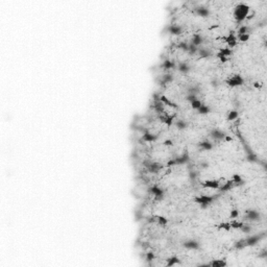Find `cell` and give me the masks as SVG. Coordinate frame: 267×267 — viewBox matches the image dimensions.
Listing matches in <instances>:
<instances>
[{"label":"cell","mask_w":267,"mask_h":267,"mask_svg":"<svg viewBox=\"0 0 267 267\" xmlns=\"http://www.w3.org/2000/svg\"><path fill=\"white\" fill-rule=\"evenodd\" d=\"M186 99H187L188 102H192L194 101V100L197 99V96L196 95H193V94H187V96H186Z\"/></svg>","instance_id":"c3c4849f"},{"label":"cell","mask_w":267,"mask_h":267,"mask_svg":"<svg viewBox=\"0 0 267 267\" xmlns=\"http://www.w3.org/2000/svg\"><path fill=\"white\" fill-rule=\"evenodd\" d=\"M233 188H234V183L232 180H229L228 182H225V184H222V185H220L219 190L220 192H226V191L232 190Z\"/></svg>","instance_id":"cb8c5ba5"},{"label":"cell","mask_w":267,"mask_h":267,"mask_svg":"<svg viewBox=\"0 0 267 267\" xmlns=\"http://www.w3.org/2000/svg\"><path fill=\"white\" fill-rule=\"evenodd\" d=\"M217 198L216 195H200V196H196L194 198V202L198 203L202 209H207L215 199Z\"/></svg>","instance_id":"277c9868"},{"label":"cell","mask_w":267,"mask_h":267,"mask_svg":"<svg viewBox=\"0 0 267 267\" xmlns=\"http://www.w3.org/2000/svg\"><path fill=\"white\" fill-rule=\"evenodd\" d=\"M251 27L246 26V25H241L238 29V34H244V33H251Z\"/></svg>","instance_id":"8d00e7d4"},{"label":"cell","mask_w":267,"mask_h":267,"mask_svg":"<svg viewBox=\"0 0 267 267\" xmlns=\"http://www.w3.org/2000/svg\"><path fill=\"white\" fill-rule=\"evenodd\" d=\"M154 217H156V222L159 225H161V226H165L168 223V219L166 217H164V216L158 215V216H154Z\"/></svg>","instance_id":"d6a6232c"},{"label":"cell","mask_w":267,"mask_h":267,"mask_svg":"<svg viewBox=\"0 0 267 267\" xmlns=\"http://www.w3.org/2000/svg\"><path fill=\"white\" fill-rule=\"evenodd\" d=\"M265 237H266V232H262V233L248 236L247 238H245L246 246H255V245H257L258 243H259L260 241L262 240L263 238H265Z\"/></svg>","instance_id":"5b68a950"},{"label":"cell","mask_w":267,"mask_h":267,"mask_svg":"<svg viewBox=\"0 0 267 267\" xmlns=\"http://www.w3.org/2000/svg\"><path fill=\"white\" fill-rule=\"evenodd\" d=\"M232 180H233V183H234V187H240V186H243L245 184V182L242 180V177H241L239 174H234V176H232Z\"/></svg>","instance_id":"4316f807"},{"label":"cell","mask_w":267,"mask_h":267,"mask_svg":"<svg viewBox=\"0 0 267 267\" xmlns=\"http://www.w3.org/2000/svg\"><path fill=\"white\" fill-rule=\"evenodd\" d=\"M240 229L242 231V233L249 234V233H251V232L252 231V228H251V225H249V223H243V225H241Z\"/></svg>","instance_id":"d590c367"},{"label":"cell","mask_w":267,"mask_h":267,"mask_svg":"<svg viewBox=\"0 0 267 267\" xmlns=\"http://www.w3.org/2000/svg\"><path fill=\"white\" fill-rule=\"evenodd\" d=\"M190 162V156H189L188 151H184L180 156L176 157L174 159H171L168 161L167 166L168 167H172V166L176 165H186Z\"/></svg>","instance_id":"3957f363"},{"label":"cell","mask_w":267,"mask_h":267,"mask_svg":"<svg viewBox=\"0 0 267 267\" xmlns=\"http://www.w3.org/2000/svg\"><path fill=\"white\" fill-rule=\"evenodd\" d=\"M197 51H198V47H196L195 45L193 44H189V48H188V53L190 54V56H195V54L197 53Z\"/></svg>","instance_id":"74e56055"},{"label":"cell","mask_w":267,"mask_h":267,"mask_svg":"<svg viewBox=\"0 0 267 267\" xmlns=\"http://www.w3.org/2000/svg\"><path fill=\"white\" fill-rule=\"evenodd\" d=\"M195 13H196V15L202 17V18H207V17L210 16V10L206 7H202V5L195 7Z\"/></svg>","instance_id":"5bb4252c"},{"label":"cell","mask_w":267,"mask_h":267,"mask_svg":"<svg viewBox=\"0 0 267 267\" xmlns=\"http://www.w3.org/2000/svg\"><path fill=\"white\" fill-rule=\"evenodd\" d=\"M242 225H243V222H240V221H237V220H234L233 222H231V228H232V229H240Z\"/></svg>","instance_id":"bcb514c9"},{"label":"cell","mask_w":267,"mask_h":267,"mask_svg":"<svg viewBox=\"0 0 267 267\" xmlns=\"http://www.w3.org/2000/svg\"><path fill=\"white\" fill-rule=\"evenodd\" d=\"M244 219L248 220V221H260L261 214L256 210H247L245 212Z\"/></svg>","instance_id":"9c48e42d"},{"label":"cell","mask_w":267,"mask_h":267,"mask_svg":"<svg viewBox=\"0 0 267 267\" xmlns=\"http://www.w3.org/2000/svg\"><path fill=\"white\" fill-rule=\"evenodd\" d=\"M154 111H156L159 115L163 114V113L165 112L164 105H163L161 100H154Z\"/></svg>","instance_id":"ffe728a7"},{"label":"cell","mask_w":267,"mask_h":267,"mask_svg":"<svg viewBox=\"0 0 267 267\" xmlns=\"http://www.w3.org/2000/svg\"><path fill=\"white\" fill-rule=\"evenodd\" d=\"M157 139H158L157 135L150 133L148 130H146L145 131H143V135L141 137V140H142V141H144V142H154V141H157Z\"/></svg>","instance_id":"7c38bea8"},{"label":"cell","mask_w":267,"mask_h":267,"mask_svg":"<svg viewBox=\"0 0 267 267\" xmlns=\"http://www.w3.org/2000/svg\"><path fill=\"white\" fill-rule=\"evenodd\" d=\"M176 127L179 131H185L186 128L188 127V123L186 122L185 120L180 119V120H177V121L176 122Z\"/></svg>","instance_id":"83f0119b"},{"label":"cell","mask_w":267,"mask_h":267,"mask_svg":"<svg viewBox=\"0 0 267 267\" xmlns=\"http://www.w3.org/2000/svg\"><path fill=\"white\" fill-rule=\"evenodd\" d=\"M210 137L215 141H221V140H225L226 135L225 131H222L219 128H214L210 131Z\"/></svg>","instance_id":"30bf717a"},{"label":"cell","mask_w":267,"mask_h":267,"mask_svg":"<svg viewBox=\"0 0 267 267\" xmlns=\"http://www.w3.org/2000/svg\"><path fill=\"white\" fill-rule=\"evenodd\" d=\"M211 86H212V87H214V88H217L218 86H219V80H218L217 78L212 79L211 80Z\"/></svg>","instance_id":"f907efd6"},{"label":"cell","mask_w":267,"mask_h":267,"mask_svg":"<svg viewBox=\"0 0 267 267\" xmlns=\"http://www.w3.org/2000/svg\"><path fill=\"white\" fill-rule=\"evenodd\" d=\"M143 165L145 166L148 172H150V173H158V172L163 168L162 164H160V163H158V162H153V161H150V160H145L144 162H143Z\"/></svg>","instance_id":"8992f818"},{"label":"cell","mask_w":267,"mask_h":267,"mask_svg":"<svg viewBox=\"0 0 267 267\" xmlns=\"http://www.w3.org/2000/svg\"><path fill=\"white\" fill-rule=\"evenodd\" d=\"M184 247L187 248V249H192V251H195V249H198L199 248V243L197 242L196 240L194 239H189V240H186L185 242L183 243Z\"/></svg>","instance_id":"4fadbf2b"},{"label":"cell","mask_w":267,"mask_h":267,"mask_svg":"<svg viewBox=\"0 0 267 267\" xmlns=\"http://www.w3.org/2000/svg\"><path fill=\"white\" fill-rule=\"evenodd\" d=\"M148 193L153 194L154 196V199H156L157 202H162L163 198H164L165 191L161 187H159V186L154 185V186H151V187L148 189Z\"/></svg>","instance_id":"52a82bcc"},{"label":"cell","mask_w":267,"mask_h":267,"mask_svg":"<svg viewBox=\"0 0 267 267\" xmlns=\"http://www.w3.org/2000/svg\"><path fill=\"white\" fill-rule=\"evenodd\" d=\"M190 69H191L190 66H189L186 62H180V64L177 65V70L183 74H187L189 71H190Z\"/></svg>","instance_id":"d4e9b609"},{"label":"cell","mask_w":267,"mask_h":267,"mask_svg":"<svg viewBox=\"0 0 267 267\" xmlns=\"http://www.w3.org/2000/svg\"><path fill=\"white\" fill-rule=\"evenodd\" d=\"M237 136L239 137L240 141H241V144H242L243 148H244L245 150V154H246V160H247V162L249 163H258L259 162V158H258V156L256 154L252 151L251 147L249 146L247 143H246L245 139L243 138V136L241 135V133L239 131H237Z\"/></svg>","instance_id":"6da1fadb"},{"label":"cell","mask_w":267,"mask_h":267,"mask_svg":"<svg viewBox=\"0 0 267 267\" xmlns=\"http://www.w3.org/2000/svg\"><path fill=\"white\" fill-rule=\"evenodd\" d=\"M160 100H161V101H162L163 105H167V107H169V108H174V109L179 108V107H177V105H176V102L171 101V100L169 99V98H167V97H166L165 95H161Z\"/></svg>","instance_id":"7402d4cb"},{"label":"cell","mask_w":267,"mask_h":267,"mask_svg":"<svg viewBox=\"0 0 267 267\" xmlns=\"http://www.w3.org/2000/svg\"><path fill=\"white\" fill-rule=\"evenodd\" d=\"M234 246H235V248H237V249H243V248L247 247V246H246V242H245V238L244 239H239L238 241H236Z\"/></svg>","instance_id":"e575fe53"},{"label":"cell","mask_w":267,"mask_h":267,"mask_svg":"<svg viewBox=\"0 0 267 267\" xmlns=\"http://www.w3.org/2000/svg\"><path fill=\"white\" fill-rule=\"evenodd\" d=\"M188 94H193V95H196L197 94L200 93V88L198 85H193V86H190V87L188 88Z\"/></svg>","instance_id":"f546056e"},{"label":"cell","mask_w":267,"mask_h":267,"mask_svg":"<svg viewBox=\"0 0 267 267\" xmlns=\"http://www.w3.org/2000/svg\"><path fill=\"white\" fill-rule=\"evenodd\" d=\"M197 176H197V172L195 170H193V168L189 170V179H190L191 182H195L196 179H197Z\"/></svg>","instance_id":"7bdbcfd3"},{"label":"cell","mask_w":267,"mask_h":267,"mask_svg":"<svg viewBox=\"0 0 267 267\" xmlns=\"http://www.w3.org/2000/svg\"><path fill=\"white\" fill-rule=\"evenodd\" d=\"M167 30L169 33L172 34V36H180V34L183 33V28L177 24H172L170 26H168Z\"/></svg>","instance_id":"2e32d148"},{"label":"cell","mask_w":267,"mask_h":267,"mask_svg":"<svg viewBox=\"0 0 267 267\" xmlns=\"http://www.w3.org/2000/svg\"><path fill=\"white\" fill-rule=\"evenodd\" d=\"M217 57L220 60V62H221V63H225V62H228V60H229L226 56H222V54H220V53H217Z\"/></svg>","instance_id":"681fc988"},{"label":"cell","mask_w":267,"mask_h":267,"mask_svg":"<svg viewBox=\"0 0 267 267\" xmlns=\"http://www.w3.org/2000/svg\"><path fill=\"white\" fill-rule=\"evenodd\" d=\"M202 43H203V38H202V34L195 33V34H193V36H192V38H191V44H193V45L196 46V47H198V46L202 45Z\"/></svg>","instance_id":"d6986e66"},{"label":"cell","mask_w":267,"mask_h":267,"mask_svg":"<svg viewBox=\"0 0 267 267\" xmlns=\"http://www.w3.org/2000/svg\"><path fill=\"white\" fill-rule=\"evenodd\" d=\"M173 143H172L171 140H166V141L164 142V145H172Z\"/></svg>","instance_id":"db71d44e"},{"label":"cell","mask_w":267,"mask_h":267,"mask_svg":"<svg viewBox=\"0 0 267 267\" xmlns=\"http://www.w3.org/2000/svg\"><path fill=\"white\" fill-rule=\"evenodd\" d=\"M202 187L205 188H210V189H215V190H219L220 184L216 180H208L202 183Z\"/></svg>","instance_id":"8fae6325"},{"label":"cell","mask_w":267,"mask_h":267,"mask_svg":"<svg viewBox=\"0 0 267 267\" xmlns=\"http://www.w3.org/2000/svg\"><path fill=\"white\" fill-rule=\"evenodd\" d=\"M225 43L226 44H228L229 46V48H234L235 46L237 45V37L235 36V34L233 33H229V36H226L225 38Z\"/></svg>","instance_id":"9a60e30c"},{"label":"cell","mask_w":267,"mask_h":267,"mask_svg":"<svg viewBox=\"0 0 267 267\" xmlns=\"http://www.w3.org/2000/svg\"><path fill=\"white\" fill-rule=\"evenodd\" d=\"M176 264H180V260L177 258L176 256H173V257H170L169 259L167 260V263H166V265H167L168 267H171L173 265H176Z\"/></svg>","instance_id":"4dcf8cb0"},{"label":"cell","mask_w":267,"mask_h":267,"mask_svg":"<svg viewBox=\"0 0 267 267\" xmlns=\"http://www.w3.org/2000/svg\"><path fill=\"white\" fill-rule=\"evenodd\" d=\"M172 80H173V75H172V74L170 73L164 74V75L162 76V78L160 79V86L164 87V86H166L167 84H170Z\"/></svg>","instance_id":"44dd1931"},{"label":"cell","mask_w":267,"mask_h":267,"mask_svg":"<svg viewBox=\"0 0 267 267\" xmlns=\"http://www.w3.org/2000/svg\"><path fill=\"white\" fill-rule=\"evenodd\" d=\"M176 117V115H168V114H165V115H160L159 118L160 120L162 121L163 123H165L167 126H171L172 125V122H173V119Z\"/></svg>","instance_id":"e0dca14e"},{"label":"cell","mask_w":267,"mask_h":267,"mask_svg":"<svg viewBox=\"0 0 267 267\" xmlns=\"http://www.w3.org/2000/svg\"><path fill=\"white\" fill-rule=\"evenodd\" d=\"M249 38H251V34L249 33H244V34H238L237 40H239L240 42H247Z\"/></svg>","instance_id":"f35d334b"},{"label":"cell","mask_w":267,"mask_h":267,"mask_svg":"<svg viewBox=\"0 0 267 267\" xmlns=\"http://www.w3.org/2000/svg\"><path fill=\"white\" fill-rule=\"evenodd\" d=\"M198 146H199L200 149L206 150V151H210V150H212V148H213V144H212L209 140H203V141L199 142Z\"/></svg>","instance_id":"603a6c76"},{"label":"cell","mask_w":267,"mask_h":267,"mask_svg":"<svg viewBox=\"0 0 267 267\" xmlns=\"http://www.w3.org/2000/svg\"><path fill=\"white\" fill-rule=\"evenodd\" d=\"M239 117V113H238L237 110H232L229 112L228 114V121H235L236 119H238Z\"/></svg>","instance_id":"1f68e13d"},{"label":"cell","mask_w":267,"mask_h":267,"mask_svg":"<svg viewBox=\"0 0 267 267\" xmlns=\"http://www.w3.org/2000/svg\"><path fill=\"white\" fill-rule=\"evenodd\" d=\"M202 102L200 101V100L197 98L196 100H194V101H192L191 102V107H192V109H193V110H198V109L202 107Z\"/></svg>","instance_id":"60d3db41"},{"label":"cell","mask_w":267,"mask_h":267,"mask_svg":"<svg viewBox=\"0 0 267 267\" xmlns=\"http://www.w3.org/2000/svg\"><path fill=\"white\" fill-rule=\"evenodd\" d=\"M145 258H146V261H147V262H151V261L154 259V254L153 251H148L147 254H146Z\"/></svg>","instance_id":"7dc6e473"},{"label":"cell","mask_w":267,"mask_h":267,"mask_svg":"<svg viewBox=\"0 0 267 267\" xmlns=\"http://www.w3.org/2000/svg\"><path fill=\"white\" fill-rule=\"evenodd\" d=\"M259 257H260V258H263V259H266V258H267V251H266V249L262 251V254H260Z\"/></svg>","instance_id":"f5cc1de1"},{"label":"cell","mask_w":267,"mask_h":267,"mask_svg":"<svg viewBox=\"0 0 267 267\" xmlns=\"http://www.w3.org/2000/svg\"><path fill=\"white\" fill-rule=\"evenodd\" d=\"M225 84H228L229 87H239V86H242L244 84V79H243L242 76H240L239 74H235L232 77L226 80Z\"/></svg>","instance_id":"ba28073f"},{"label":"cell","mask_w":267,"mask_h":267,"mask_svg":"<svg viewBox=\"0 0 267 267\" xmlns=\"http://www.w3.org/2000/svg\"><path fill=\"white\" fill-rule=\"evenodd\" d=\"M238 216H239V211H238L237 209H233V210L231 211V213H229V218L236 219Z\"/></svg>","instance_id":"f6af8a7d"},{"label":"cell","mask_w":267,"mask_h":267,"mask_svg":"<svg viewBox=\"0 0 267 267\" xmlns=\"http://www.w3.org/2000/svg\"><path fill=\"white\" fill-rule=\"evenodd\" d=\"M208 264H209V266H212V267H225V266H226V262L223 260H213Z\"/></svg>","instance_id":"f1b7e54d"},{"label":"cell","mask_w":267,"mask_h":267,"mask_svg":"<svg viewBox=\"0 0 267 267\" xmlns=\"http://www.w3.org/2000/svg\"><path fill=\"white\" fill-rule=\"evenodd\" d=\"M177 48L185 52H188V48H189V43L187 42H180L179 45H177Z\"/></svg>","instance_id":"b9f144b4"},{"label":"cell","mask_w":267,"mask_h":267,"mask_svg":"<svg viewBox=\"0 0 267 267\" xmlns=\"http://www.w3.org/2000/svg\"><path fill=\"white\" fill-rule=\"evenodd\" d=\"M161 68L164 69L165 71H168V70H171V69L176 68V64L172 61H170V60H165V61L162 63V65H161Z\"/></svg>","instance_id":"484cf974"},{"label":"cell","mask_w":267,"mask_h":267,"mask_svg":"<svg viewBox=\"0 0 267 267\" xmlns=\"http://www.w3.org/2000/svg\"><path fill=\"white\" fill-rule=\"evenodd\" d=\"M197 53H198L200 59H208L209 56H212V50L209 49V48H206V47H200V48H198Z\"/></svg>","instance_id":"ac0fdd59"},{"label":"cell","mask_w":267,"mask_h":267,"mask_svg":"<svg viewBox=\"0 0 267 267\" xmlns=\"http://www.w3.org/2000/svg\"><path fill=\"white\" fill-rule=\"evenodd\" d=\"M249 13V7L245 3H239L236 5L234 11V18L237 23H241L243 20L246 19Z\"/></svg>","instance_id":"7a4b0ae2"},{"label":"cell","mask_w":267,"mask_h":267,"mask_svg":"<svg viewBox=\"0 0 267 267\" xmlns=\"http://www.w3.org/2000/svg\"><path fill=\"white\" fill-rule=\"evenodd\" d=\"M200 167H202V169H207L210 167V164H209L208 162H200Z\"/></svg>","instance_id":"816d5d0a"},{"label":"cell","mask_w":267,"mask_h":267,"mask_svg":"<svg viewBox=\"0 0 267 267\" xmlns=\"http://www.w3.org/2000/svg\"><path fill=\"white\" fill-rule=\"evenodd\" d=\"M218 53H220V54H222V56L229 57V56H232V50L229 49V48H220L219 52H218Z\"/></svg>","instance_id":"ab89813d"},{"label":"cell","mask_w":267,"mask_h":267,"mask_svg":"<svg viewBox=\"0 0 267 267\" xmlns=\"http://www.w3.org/2000/svg\"><path fill=\"white\" fill-rule=\"evenodd\" d=\"M218 229H225V231H229L232 228H231V223L229 222H222L218 225Z\"/></svg>","instance_id":"ee69618b"},{"label":"cell","mask_w":267,"mask_h":267,"mask_svg":"<svg viewBox=\"0 0 267 267\" xmlns=\"http://www.w3.org/2000/svg\"><path fill=\"white\" fill-rule=\"evenodd\" d=\"M211 112V109H210V107H208V105H202V107H200L198 110H197V113L198 114H200V115H207V114H209Z\"/></svg>","instance_id":"836d02e7"}]
</instances>
